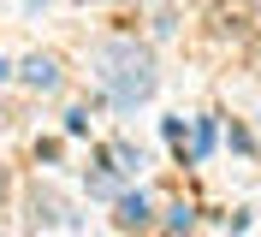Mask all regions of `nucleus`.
<instances>
[{"mask_svg": "<svg viewBox=\"0 0 261 237\" xmlns=\"http://www.w3.org/2000/svg\"><path fill=\"white\" fill-rule=\"evenodd\" d=\"M119 220H125V225H143V220H148V202H143V196H125Z\"/></svg>", "mask_w": 261, "mask_h": 237, "instance_id": "f257e3e1", "label": "nucleus"}, {"mask_svg": "<svg viewBox=\"0 0 261 237\" xmlns=\"http://www.w3.org/2000/svg\"><path fill=\"white\" fill-rule=\"evenodd\" d=\"M0 196H6V172H0Z\"/></svg>", "mask_w": 261, "mask_h": 237, "instance_id": "f03ea898", "label": "nucleus"}]
</instances>
